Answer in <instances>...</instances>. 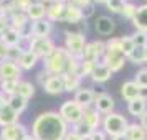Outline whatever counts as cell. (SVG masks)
Wrapping results in <instances>:
<instances>
[{"mask_svg": "<svg viewBox=\"0 0 147 140\" xmlns=\"http://www.w3.org/2000/svg\"><path fill=\"white\" fill-rule=\"evenodd\" d=\"M119 41H121V48H122V53L129 54L131 51H132L134 48H136V45H134L132 41V36L131 35H124V36H119Z\"/></svg>", "mask_w": 147, "mask_h": 140, "instance_id": "obj_36", "label": "cell"}, {"mask_svg": "<svg viewBox=\"0 0 147 140\" xmlns=\"http://www.w3.org/2000/svg\"><path fill=\"white\" fill-rule=\"evenodd\" d=\"M94 30L101 36H111L116 31V21L109 15H99L94 21Z\"/></svg>", "mask_w": 147, "mask_h": 140, "instance_id": "obj_14", "label": "cell"}, {"mask_svg": "<svg viewBox=\"0 0 147 140\" xmlns=\"http://www.w3.org/2000/svg\"><path fill=\"white\" fill-rule=\"evenodd\" d=\"M5 56H7V46L0 43V63L5 60Z\"/></svg>", "mask_w": 147, "mask_h": 140, "instance_id": "obj_49", "label": "cell"}, {"mask_svg": "<svg viewBox=\"0 0 147 140\" xmlns=\"http://www.w3.org/2000/svg\"><path fill=\"white\" fill-rule=\"evenodd\" d=\"M146 64H147V61H146Z\"/></svg>", "mask_w": 147, "mask_h": 140, "instance_id": "obj_60", "label": "cell"}, {"mask_svg": "<svg viewBox=\"0 0 147 140\" xmlns=\"http://www.w3.org/2000/svg\"><path fill=\"white\" fill-rule=\"evenodd\" d=\"M8 25L12 28H15L17 31L27 35L28 27H30V20H28L27 13H22V12H13L12 15H8Z\"/></svg>", "mask_w": 147, "mask_h": 140, "instance_id": "obj_16", "label": "cell"}, {"mask_svg": "<svg viewBox=\"0 0 147 140\" xmlns=\"http://www.w3.org/2000/svg\"><path fill=\"white\" fill-rule=\"evenodd\" d=\"M139 124L142 125V129H144V130L147 132V111H146V112H144V114H142V115L139 117Z\"/></svg>", "mask_w": 147, "mask_h": 140, "instance_id": "obj_48", "label": "cell"}, {"mask_svg": "<svg viewBox=\"0 0 147 140\" xmlns=\"http://www.w3.org/2000/svg\"><path fill=\"white\" fill-rule=\"evenodd\" d=\"M111 140H127L126 135H117V137H113Z\"/></svg>", "mask_w": 147, "mask_h": 140, "instance_id": "obj_52", "label": "cell"}, {"mask_svg": "<svg viewBox=\"0 0 147 140\" xmlns=\"http://www.w3.org/2000/svg\"><path fill=\"white\" fill-rule=\"evenodd\" d=\"M124 135L127 137V140H147V132L139 122H129Z\"/></svg>", "mask_w": 147, "mask_h": 140, "instance_id": "obj_25", "label": "cell"}, {"mask_svg": "<svg viewBox=\"0 0 147 140\" xmlns=\"http://www.w3.org/2000/svg\"><path fill=\"white\" fill-rule=\"evenodd\" d=\"M17 122H20V115L15 111H12V107L8 104L0 107V127H7L12 124H17Z\"/></svg>", "mask_w": 147, "mask_h": 140, "instance_id": "obj_22", "label": "cell"}, {"mask_svg": "<svg viewBox=\"0 0 147 140\" xmlns=\"http://www.w3.org/2000/svg\"><path fill=\"white\" fill-rule=\"evenodd\" d=\"M27 133H28V129L22 122H17V124H12V125H7V127H0L2 140H22Z\"/></svg>", "mask_w": 147, "mask_h": 140, "instance_id": "obj_12", "label": "cell"}, {"mask_svg": "<svg viewBox=\"0 0 147 140\" xmlns=\"http://www.w3.org/2000/svg\"><path fill=\"white\" fill-rule=\"evenodd\" d=\"M107 0H93V3L96 5V3H106Z\"/></svg>", "mask_w": 147, "mask_h": 140, "instance_id": "obj_56", "label": "cell"}, {"mask_svg": "<svg viewBox=\"0 0 147 140\" xmlns=\"http://www.w3.org/2000/svg\"><path fill=\"white\" fill-rule=\"evenodd\" d=\"M132 81L140 87V89L147 87V66H146V68H140L139 71L136 73V76H134Z\"/></svg>", "mask_w": 147, "mask_h": 140, "instance_id": "obj_39", "label": "cell"}, {"mask_svg": "<svg viewBox=\"0 0 147 140\" xmlns=\"http://www.w3.org/2000/svg\"><path fill=\"white\" fill-rule=\"evenodd\" d=\"M129 2H131V0H129Z\"/></svg>", "mask_w": 147, "mask_h": 140, "instance_id": "obj_61", "label": "cell"}, {"mask_svg": "<svg viewBox=\"0 0 147 140\" xmlns=\"http://www.w3.org/2000/svg\"><path fill=\"white\" fill-rule=\"evenodd\" d=\"M69 125L56 111L38 114L32 122V135L35 140H65Z\"/></svg>", "mask_w": 147, "mask_h": 140, "instance_id": "obj_1", "label": "cell"}, {"mask_svg": "<svg viewBox=\"0 0 147 140\" xmlns=\"http://www.w3.org/2000/svg\"><path fill=\"white\" fill-rule=\"evenodd\" d=\"M20 81H12V79L2 81V82H0V92H3L7 97L17 94V87H18V82H20Z\"/></svg>", "mask_w": 147, "mask_h": 140, "instance_id": "obj_33", "label": "cell"}, {"mask_svg": "<svg viewBox=\"0 0 147 140\" xmlns=\"http://www.w3.org/2000/svg\"><path fill=\"white\" fill-rule=\"evenodd\" d=\"M107 139L109 137L102 132V129H96V130H93V132L89 133V137L86 140H107Z\"/></svg>", "mask_w": 147, "mask_h": 140, "instance_id": "obj_42", "label": "cell"}, {"mask_svg": "<svg viewBox=\"0 0 147 140\" xmlns=\"http://www.w3.org/2000/svg\"><path fill=\"white\" fill-rule=\"evenodd\" d=\"M12 7L15 12H22V13H27L30 5L33 3V0H10Z\"/></svg>", "mask_w": 147, "mask_h": 140, "instance_id": "obj_37", "label": "cell"}, {"mask_svg": "<svg viewBox=\"0 0 147 140\" xmlns=\"http://www.w3.org/2000/svg\"><path fill=\"white\" fill-rule=\"evenodd\" d=\"M127 0H107L106 3V8L111 12V13H119L121 15V10L124 7V3H126Z\"/></svg>", "mask_w": 147, "mask_h": 140, "instance_id": "obj_40", "label": "cell"}, {"mask_svg": "<svg viewBox=\"0 0 147 140\" xmlns=\"http://www.w3.org/2000/svg\"><path fill=\"white\" fill-rule=\"evenodd\" d=\"M27 43H28L27 50H30L33 54H36L38 60H45L47 56H50L53 53L55 48H56V43L50 36L48 38H30Z\"/></svg>", "mask_w": 147, "mask_h": 140, "instance_id": "obj_7", "label": "cell"}, {"mask_svg": "<svg viewBox=\"0 0 147 140\" xmlns=\"http://www.w3.org/2000/svg\"><path fill=\"white\" fill-rule=\"evenodd\" d=\"M96 64H98V63H93V61H88V60H81L78 76H80L81 79H84V78H89V76H91V73L94 71Z\"/></svg>", "mask_w": 147, "mask_h": 140, "instance_id": "obj_34", "label": "cell"}, {"mask_svg": "<svg viewBox=\"0 0 147 140\" xmlns=\"http://www.w3.org/2000/svg\"><path fill=\"white\" fill-rule=\"evenodd\" d=\"M0 82H2V79H0Z\"/></svg>", "mask_w": 147, "mask_h": 140, "instance_id": "obj_59", "label": "cell"}, {"mask_svg": "<svg viewBox=\"0 0 147 140\" xmlns=\"http://www.w3.org/2000/svg\"><path fill=\"white\" fill-rule=\"evenodd\" d=\"M101 122H102V115H101L94 107L84 109L83 120H81V124L84 127H88L89 130H96V129H101Z\"/></svg>", "mask_w": 147, "mask_h": 140, "instance_id": "obj_15", "label": "cell"}, {"mask_svg": "<svg viewBox=\"0 0 147 140\" xmlns=\"http://www.w3.org/2000/svg\"><path fill=\"white\" fill-rule=\"evenodd\" d=\"M63 21H66V23H80V21H83V12L80 8H76L74 5H71V3H66Z\"/></svg>", "mask_w": 147, "mask_h": 140, "instance_id": "obj_30", "label": "cell"}, {"mask_svg": "<svg viewBox=\"0 0 147 140\" xmlns=\"http://www.w3.org/2000/svg\"><path fill=\"white\" fill-rule=\"evenodd\" d=\"M93 107L101 114V115H106V114L114 112L116 100H114V97L111 94H107V92H96Z\"/></svg>", "mask_w": 147, "mask_h": 140, "instance_id": "obj_10", "label": "cell"}, {"mask_svg": "<svg viewBox=\"0 0 147 140\" xmlns=\"http://www.w3.org/2000/svg\"><path fill=\"white\" fill-rule=\"evenodd\" d=\"M50 76H51V74L48 73V71H45V69H41L40 73L36 74V81H38V84H40V86L43 87V84L47 82V79L50 78Z\"/></svg>", "mask_w": 147, "mask_h": 140, "instance_id": "obj_44", "label": "cell"}, {"mask_svg": "<svg viewBox=\"0 0 147 140\" xmlns=\"http://www.w3.org/2000/svg\"><path fill=\"white\" fill-rule=\"evenodd\" d=\"M30 40V36H28V33L27 35H23V33H20V31H17L15 28H12V27H8L3 33L0 35V43L2 45H5V46H20L23 41H28Z\"/></svg>", "mask_w": 147, "mask_h": 140, "instance_id": "obj_13", "label": "cell"}, {"mask_svg": "<svg viewBox=\"0 0 147 140\" xmlns=\"http://www.w3.org/2000/svg\"><path fill=\"white\" fill-rule=\"evenodd\" d=\"M27 17H28V20H30V23L32 21L43 20V18H47V7L41 2H33L30 5V8H28Z\"/></svg>", "mask_w": 147, "mask_h": 140, "instance_id": "obj_26", "label": "cell"}, {"mask_svg": "<svg viewBox=\"0 0 147 140\" xmlns=\"http://www.w3.org/2000/svg\"><path fill=\"white\" fill-rule=\"evenodd\" d=\"M22 140H35V139H33V135H32V133H27V135H25Z\"/></svg>", "mask_w": 147, "mask_h": 140, "instance_id": "obj_54", "label": "cell"}, {"mask_svg": "<svg viewBox=\"0 0 147 140\" xmlns=\"http://www.w3.org/2000/svg\"><path fill=\"white\" fill-rule=\"evenodd\" d=\"M106 50H104V54L101 58V63L106 64L111 71L114 73H119L121 69L126 64V54L122 53V48H121V41L117 36H109L106 41Z\"/></svg>", "mask_w": 147, "mask_h": 140, "instance_id": "obj_2", "label": "cell"}, {"mask_svg": "<svg viewBox=\"0 0 147 140\" xmlns=\"http://www.w3.org/2000/svg\"><path fill=\"white\" fill-rule=\"evenodd\" d=\"M61 79H63V86H65V92H76L78 89L81 87V79L78 74H71V73H65L61 76Z\"/></svg>", "mask_w": 147, "mask_h": 140, "instance_id": "obj_23", "label": "cell"}, {"mask_svg": "<svg viewBox=\"0 0 147 140\" xmlns=\"http://www.w3.org/2000/svg\"><path fill=\"white\" fill-rule=\"evenodd\" d=\"M136 10H137V5H136L134 2H129V0H127L126 3H124V7H122V10H121V17H122L124 20L132 21L134 15H136Z\"/></svg>", "mask_w": 147, "mask_h": 140, "instance_id": "obj_35", "label": "cell"}, {"mask_svg": "<svg viewBox=\"0 0 147 140\" xmlns=\"http://www.w3.org/2000/svg\"><path fill=\"white\" fill-rule=\"evenodd\" d=\"M140 97L147 100V87H144V89H140Z\"/></svg>", "mask_w": 147, "mask_h": 140, "instance_id": "obj_51", "label": "cell"}, {"mask_svg": "<svg viewBox=\"0 0 147 140\" xmlns=\"http://www.w3.org/2000/svg\"><path fill=\"white\" fill-rule=\"evenodd\" d=\"M25 51V48L22 46H8L7 48V56H5V60H10V61H18V58L22 56V53Z\"/></svg>", "mask_w": 147, "mask_h": 140, "instance_id": "obj_38", "label": "cell"}, {"mask_svg": "<svg viewBox=\"0 0 147 140\" xmlns=\"http://www.w3.org/2000/svg\"><path fill=\"white\" fill-rule=\"evenodd\" d=\"M27 33L30 38H48L50 35L53 33V23L48 20V18H43V20H38V21H32Z\"/></svg>", "mask_w": 147, "mask_h": 140, "instance_id": "obj_9", "label": "cell"}, {"mask_svg": "<svg viewBox=\"0 0 147 140\" xmlns=\"http://www.w3.org/2000/svg\"><path fill=\"white\" fill-rule=\"evenodd\" d=\"M8 27H10L8 25V17L7 15H0V35L3 33Z\"/></svg>", "mask_w": 147, "mask_h": 140, "instance_id": "obj_47", "label": "cell"}, {"mask_svg": "<svg viewBox=\"0 0 147 140\" xmlns=\"http://www.w3.org/2000/svg\"><path fill=\"white\" fill-rule=\"evenodd\" d=\"M126 58H127V61H131L132 64H146V61H147V46H136Z\"/></svg>", "mask_w": 147, "mask_h": 140, "instance_id": "obj_29", "label": "cell"}, {"mask_svg": "<svg viewBox=\"0 0 147 140\" xmlns=\"http://www.w3.org/2000/svg\"><path fill=\"white\" fill-rule=\"evenodd\" d=\"M106 50V43L102 40H94V41H88L84 51H83V58L81 60H88L93 63H101V58L104 54Z\"/></svg>", "mask_w": 147, "mask_h": 140, "instance_id": "obj_8", "label": "cell"}, {"mask_svg": "<svg viewBox=\"0 0 147 140\" xmlns=\"http://www.w3.org/2000/svg\"><path fill=\"white\" fill-rule=\"evenodd\" d=\"M65 8H66V3H51L50 7H47V18L51 21V23L63 21Z\"/></svg>", "mask_w": 147, "mask_h": 140, "instance_id": "obj_27", "label": "cell"}, {"mask_svg": "<svg viewBox=\"0 0 147 140\" xmlns=\"http://www.w3.org/2000/svg\"><path fill=\"white\" fill-rule=\"evenodd\" d=\"M7 104L12 107V111H15V112L20 115V114H23L25 111H27L28 100L23 99V97H20V96H17V94H13V96H10V97H8Z\"/></svg>", "mask_w": 147, "mask_h": 140, "instance_id": "obj_32", "label": "cell"}, {"mask_svg": "<svg viewBox=\"0 0 147 140\" xmlns=\"http://www.w3.org/2000/svg\"><path fill=\"white\" fill-rule=\"evenodd\" d=\"M129 125V120L126 115H122L121 112H111L102 115V122H101V129L106 133L109 139L117 137V135H124L126 129Z\"/></svg>", "mask_w": 147, "mask_h": 140, "instance_id": "obj_4", "label": "cell"}, {"mask_svg": "<svg viewBox=\"0 0 147 140\" xmlns=\"http://www.w3.org/2000/svg\"><path fill=\"white\" fill-rule=\"evenodd\" d=\"M7 102H8V97H7V96H5L3 92H0V107H2V106H5Z\"/></svg>", "mask_w": 147, "mask_h": 140, "instance_id": "obj_50", "label": "cell"}, {"mask_svg": "<svg viewBox=\"0 0 147 140\" xmlns=\"http://www.w3.org/2000/svg\"><path fill=\"white\" fill-rule=\"evenodd\" d=\"M131 36H132V41H134L136 46H147V33H144V31H136Z\"/></svg>", "mask_w": 147, "mask_h": 140, "instance_id": "obj_41", "label": "cell"}, {"mask_svg": "<svg viewBox=\"0 0 147 140\" xmlns=\"http://www.w3.org/2000/svg\"><path fill=\"white\" fill-rule=\"evenodd\" d=\"M65 140H84V137L74 130H68V133L65 135Z\"/></svg>", "mask_w": 147, "mask_h": 140, "instance_id": "obj_46", "label": "cell"}, {"mask_svg": "<svg viewBox=\"0 0 147 140\" xmlns=\"http://www.w3.org/2000/svg\"><path fill=\"white\" fill-rule=\"evenodd\" d=\"M35 91H36V87L32 81H23L22 79L18 82V87H17V96H20L23 99L30 100L32 97L35 96Z\"/></svg>", "mask_w": 147, "mask_h": 140, "instance_id": "obj_31", "label": "cell"}, {"mask_svg": "<svg viewBox=\"0 0 147 140\" xmlns=\"http://www.w3.org/2000/svg\"><path fill=\"white\" fill-rule=\"evenodd\" d=\"M22 71L18 63L15 61H10V60H3L0 63V79L2 81H20L22 79Z\"/></svg>", "mask_w": 147, "mask_h": 140, "instance_id": "obj_11", "label": "cell"}, {"mask_svg": "<svg viewBox=\"0 0 147 140\" xmlns=\"http://www.w3.org/2000/svg\"><path fill=\"white\" fill-rule=\"evenodd\" d=\"M94 3H91V5H88L86 8H83L81 12H83V20H86V18H89V17H93L94 15Z\"/></svg>", "mask_w": 147, "mask_h": 140, "instance_id": "obj_45", "label": "cell"}, {"mask_svg": "<svg viewBox=\"0 0 147 140\" xmlns=\"http://www.w3.org/2000/svg\"><path fill=\"white\" fill-rule=\"evenodd\" d=\"M33 2H41V0H33Z\"/></svg>", "mask_w": 147, "mask_h": 140, "instance_id": "obj_57", "label": "cell"}, {"mask_svg": "<svg viewBox=\"0 0 147 140\" xmlns=\"http://www.w3.org/2000/svg\"><path fill=\"white\" fill-rule=\"evenodd\" d=\"M69 56L71 54L65 50V46H56L53 53L43 60V69L48 71L51 76H63L66 73Z\"/></svg>", "mask_w": 147, "mask_h": 140, "instance_id": "obj_3", "label": "cell"}, {"mask_svg": "<svg viewBox=\"0 0 147 140\" xmlns=\"http://www.w3.org/2000/svg\"><path fill=\"white\" fill-rule=\"evenodd\" d=\"M0 15H5L3 13V2L2 0H0Z\"/></svg>", "mask_w": 147, "mask_h": 140, "instance_id": "obj_55", "label": "cell"}, {"mask_svg": "<svg viewBox=\"0 0 147 140\" xmlns=\"http://www.w3.org/2000/svg\"><path fill=\"white\" fill-rule=\"evenodd\" d=\"M0 140H2V137H0Z\"/></svg>", "mask_w": 147, "mask_h": 140, "instance_id": "obj_58", "label": "cell"}, {"mask_svg": "<svg viewBox=\"0 0 147 140\" xmlns=\"http://www.w3.org/2000/svg\"><path fill=\"white\" fill-rule=\"evenodd\" d=\"M91 81L96 82V84H104L107 81L113 78V71L106 66V64H102V63H98L96 68H94V71L91 73Z\"/></svg>", "mask_w": 147, "mask_h": 140, "instance_id": "obj_20", "label": "cell"}, {"mask_svg": "<svg viewBox=\"0 0 147 140\" xmlns=\"http://www.w3.org/2000/svg\"><path fill=\"white\" fill-rule=\"evenodd\" d=\"M58 114L63 117V120L66 122L68 125H76V124H80L81 120H83L84 109H83L74 99H68L60 106Z\"/></svg>", "mask_w": 147, "mask_h": 140, "instance_id": "obj_6", "label": "cell"}, {"mask_svg": "<svg viewBox=\"0 0 147 140\" xmlns=\"http://www.w3.org/2000/svg\"><path fill=\"white\" fill-rule=\"evenodd\" d=\"M131 23L136 28V31H144V33H147V2L137 5L136 15H134V18Z\"/></svg>", "mask_w": 147, "mask_h": 140, "instance_id": "obj_18", "label": "cell"}, {"mask_svg": "<svg viewBox=\"0 0 147 140\" xmlns=\"http://www.w3.org/2000/svg\"><path fill=\"white\" fill-rule=\"evenodd\" d=\"M146 111H147V100L142 99V97H137V99L127 102V112L136 119H139Z\"/></svg>", "mask_w": 147, "mask_h": 140, "instance_id": "obj_28", "label": "cell"}, {"mask_svg": "<svg viewBox=\"0 0 147 140\" xmlns=\"http://www.w3.org/2000/svg\"><path fill=\"white\" fill-rule=\"evenodd\" d=\"M43 91L50 96H60L65 92V86H63V79L61 76H50L47 82L43 84Z\"/></svg>", "mask_w": 147, "mask_h": 140, "instance_id": "obj_19", "label": "cell"}, {"mask_svg": "<svg viewBox=\"0 0 147 140\" xmlns=\"http://www.w3.org/2000/svg\"><path fill=\"white\" fill-rule=\"evenodd\" d=\"M121 97L126 102H131V100L137 99V97H140V87L134 81L122 82V86H121Z\"/></svg>", "mask_w": 147, "mask_h": 140, "instance_id": "obj_21", "label": "cell"}, {"mask_svg": "<svg viewBox=\"0 0 147 140\" xmlns=\"http://www.w3.org/2000/svg\"><path fill=\"white\" fill-rule=\"evenodd\" d=\"M17 63H18V66H20L22 71H32L36 66V63H38V56L33 54L30 50H25Z\"/></svg>", "mask_w": 147, "mask_h": 140, "instance_id": "obj_24", "label": "cell"}, {"mask_svg": "<svg viewBox=\"0 0 147 140\" xmlns=\"http://www.w3.org/2000/svg\"><path fill=\"white\" fill-rule=\"evenodd\" d=\"M94 96H96V92H94L91 87H84L81 86L76 92H74V97L73 99L80 104L83 109H88V107H93L94 104Z\"/></svg>", "mask_w": 147, "mask_h": 140, "instance_id": "obj_17", "label": "cell"}, {"mask_svg": "<svg viewBox=\"0 0 147 140\" xmlns=\"http://www.w3.org/2000/svg\"><path fill=\"white\" fill-rule=\"evenodd\" d=\"M86 35L81 33V31H69L66 30L65 31V50L68 53L81 60L83 58V51H84V46H86Z\"/></svg>", "mask_w": 147, "mask_h": 140, "instance_id": "obj_5", "label": "cell"}, {"mask_svg": "<svg viewBox=\"0 0 147 140\" xmlns=\"http://www.w3.org/2000/svg\"><path fill=\"white\" fill-rule=\"evenodd\" d=\"M51 3H68V0H50Z\"/></svg>", "mask_w": 147, "mask_h": 140, "instance_id": "obj_53", "label": "cell"}, {"mask_svg": "<svg viewBox=\"0 0 147 140\" xmlns=\"http://www.w3.org/2000/svg\"><path fill=\"white\" fill-rule=\"evenodd\" d=\"M68 3H71V5H74L76 8L83 10V8H86L88 5L93 3V0H68Z\"/></svg>", "mask_w": 147, "mask_h": 140, "instance_id": "obj_43", "label": "cell"}]
</instances>
